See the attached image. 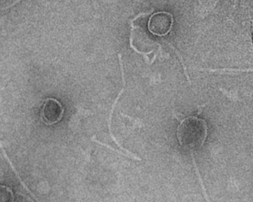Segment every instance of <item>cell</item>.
<instances>
[{
	"mask_svg": "<svg viewBox=\"0 0 253 202\" xmlns=\"http://www.w3.org/2000/svg\"><path fill=\"white\" fill-rule=\"evenodd\" d=\"M13 190L8 186L0 184V202H14Z\"/></svg>",
	"mask_w": 253,
	"mask_h": 202,
	"instance_id": "277c9868",
	"label": "cell"
},
{
	"mask_svg": "<svg viewBox=\"0 0 253 202\" xmlns=\"http://www.w3.org/2000/svg\"><path fill=\"white\" fill-rule=\"evenodd\" d=\"M20 1H14V2L11 3L10 5L6 6V7H0V10H6V9L10 8V7H14V5H15L16 4H17V3H20Z\"/></svg>",
	"mask_w": 253,
	"mask_h": 202,
	"instance_id": "5b68a950",
	"label": "cell"
},
{
	"mask_svg": "<svg viewBox=\"0 0 253 202\" xmlns=\"http://www.w3.org/2000/svg\"><path fill=\"white\" fill-rule=\"evenodd\" d=\"M173 25V16L168 12L161 11L154 13L149 18L148 28L154 35L164 37L167 35Z\"/></svg>",
	"mask_w": 253,
	"mask_h": 202,
	"instance_id": "3957f363",
	"label": "cell"
},
{
	"mask_svg": "<svg viewBox=\"0 0 253 202\" xmlns=\"http://www.w3.org/2000/svg\"><path fill=\"white\" fill-rule=\"evenodd\" d=\"M207 123L197 117L183 119L177 129V137L180 145L186 150H195L201 148L207 137Z\"/></svg>",
	"mask_w": 253,
	"mask_h": 202,
	"instance_id": "6da1fadb",
	"label": "cell"
},
{
	"mask_svg": "<svg viewBox=\"0 0 253 202\" xmlns=\"http://www.w3.org/2000/svg\"><path fill=\"white\" fill-rule=\"evenodd\" d=\"M64 114V107L55 98H47L41 109V118L48 126L59 123Z\"/></svg>",
	"mask_w": 253,
	"mask_h": 202,
	"instance_id": "7a4b0ae2",
	"label": "cell"
}]
</instances>
